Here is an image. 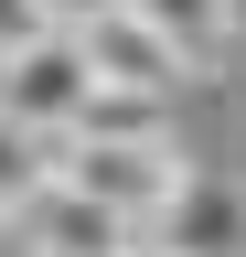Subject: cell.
Segmentation results:
<instances>
[{
	"label": "cell",
	"instance_id": "6da1fadb",
	"mask_svg": "<svg viewBox=\"0 0 246 257\" xmlns=\"http://www.w3.org/2000/svg\"><path fill=\"white\" fill-rule=\"evenodd\" d=\"M43 161H54V172H65L75 193H97L107 214H129L139 236H150V214H161V193L182 182V150H171V128H75V140H54Z\"/></svg>",
	"mask_w": 246,
	"mask_h": 257
},
{
	"label": "cell",
	"instance_id": "7a4b0ae2",
	"mask_svg": "<svg viewBox=\"0 0 246 257\" xmlns=\"http://www.w3.org/2000/svg\"><path fill=\"white\" fill-rule=\"evenodd\" d=\"M86 96H97V64H86L75 32H22L11 54H0V128H22V140H65L86 118Z\"/></svg>",
	"mask_w": 246,
	"mask_h": 257
},
{
	"label": "cell",
	"instance_id": "3957f363",
	"mask_svg": "<svg viewBox=\"0 0 246 257\" xmlns=\"http://www.w3.org/2000/svg\"><path fill=\"white\" fill-rule=\"evenodd\" d=\"M11 236H22V257H129V246H139V225H129V214H107L97 193H75V182L43 161V182L22 193V214H11Z\"/></svg>",
	"mask_w": 246,
	"mask_h": 257
},
{
	"label": "cell",
	"instance_id": "277c9868",
	"mask_svg": "<svg viewBox=\"0 0 246 257\" xmlns=\"http://www.w3.org/2000/svg\"><path fill=\"white\" fill-rule=\"evenodd\" d=\"M150 246L161 257H246V182L182 161V182L161 193V214H150Z\"/></svg>",
	"mask_w": 246,
	"mask_h": 257
},
{
	"label": "cell",
	"instance_id": "5b68a950",
	"mask_svg": "<svg viewBox=\"0 0 246 257\" xmlns=\"http://www.w3.org/2000/svg\"><path fill=\"white\" fill-rule=\"evenodd\" d=\"M75 43H86V64H97V86H118V96H171L193 64H182V43L150 11H129V0H107L97 22H75Z\"/></svg>",
	"mask_w": 246,
	"mask_h": 257
},
{
	"label": "cell",
	"instance_id": "8992f818",
	"mask_svg": "<svg viewBox=\"0 0 246 257\" xmlns=\"http://www.w3.org/2000/svg\"><path fill=\"white\" fill-rule=\"evenodd\" d=\"M129 11L161 22L171 43H182V64H214V54L235 43V32H225V0H129Z\"/></svg>",
	"mask_w": 246,
	"mask_h": 257
},
{
	"label": "cell",
	"instance_id": "52a82bcc",
	"mask_svg": "<svg viewBox=\"0 0 246 257\" xmlns=\"http://www.w3.org/2000/svg\"><path fill=\"white\" fill-rule=\"evenodd\" d=\"M43 182V140H22V128H0V236H11V214H22V193Z\"/></svg>",
	"mask_w": 246,
	"mask_h": 257
},
{
	"label": "cell",
	"instance_id": "ba28073f",
	"mask_svg": "<svg viewBox=\"0 0 246 257\" xmlns=\"http://www.w3.org/2000/svg\"><path fill=\"white\" fill-rule=\"evenodd\" d=\"M225 32H235V43H246V0H225Z\"/></svg>",
	"mask_w": 246,
	"mask_h": 257
}]
</instances>
